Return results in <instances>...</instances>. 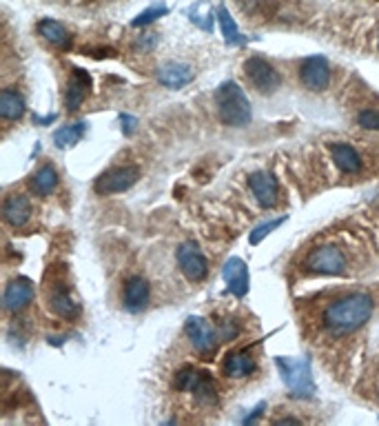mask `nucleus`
<instances>
[{"instance_id":"obj_8","label":"nucleus","mask_w":379,"mask_h":426,"mask_svg":"<svg viewBox=\"0 0 379 426\" xmlns=\"http://www.w3.org/2000/svg\"><path fill=\"white\" fill-rule=\"evenodd\" d=\"M176 260L180 271L187 275L191 282H202L209 273V262H206L202 249L195 245V242H182L176 251Z\"/></svg>"},{"instance_id":"obj_1","label":"nucleus","mask_w":379,"mask_h":426,"mask_svg":"<svg viewBox=\"0 0 379 426\" xmlns=\"http://www.w3.org/2000/svg\"><path fill=\"white\" fill-rule=\"evenodd\" d=\"M373 309H375V302L371 296L350 294L346 298H339L328 304L324 311V326L335 335L350 333L371 320Z\"/></svg>"},{"instance_id":"obj_31","label":"nucleus","mask_w":379,"mask_h":426,"mask_svg":"<svg viewBox=\"0 0 379 426\" xmlns=\"http://www.w3.org/2000/svg\"><path fill=\"white\" fill-rule=\"evenodd\" d=\"M138 127V120L133 116H122V131H125V136H131L133 131Z\"/></svg>"},{"instance_id":"obj_20","label":"nucleus","mask_w":379,"mask_h":426,"mask_svg":"<svg viewBox=\"0 0 379 426\" xmlns=\"http://www.w3.org/2000/svg\"><path fill=\"white\" fill-rule=\"evenodd\" d=\"M222 369L229 377H247L251 375L255 369H258V364H255L253 356L247 351H235V353H229L224 364H222Z\"/></svg>"},{"instance_id":"obj_9","label":"nucleus","mask_w":379,"mask_h":426,"mask_svg":"<svg viewBox=\"0 0 379 426\" xmlns=\"http://www.w3.org/2000/svg\"><path fill=\"white\" fill-rule=\"evenodd\" d=\"M140 178V169L138 167H116L111 172L102 174L95 182V193L100 196H111V193H122L131 189Z\"/></svg>"},{"instance_id":"obj_13","label":"nucleus","mask_w":379,"mask_h":426,"mask_svg":"<svg viewBox=\"0 0 379 426\" xmlns=\"http://www.w3.org/2000/svg\"><path fill=\"white\" fill-rule=\"evenodd\" d=\"M33 300V287L29 280L18 277V280H11L5 289V296H3V304L9 313H18L24 307H29V302Z\"/></svg>"},{"instance_id":"obj_23","label":"nucleus","mask_w":379,"mask_h":426,"mask_svg":"<svg viewBox=\"0 0 379 426\" xmlns=\"http://www.w3.org/2000/svg\"><path fill=\"white\" fill-rule=\"evenodd\" d=\"M24 114V98L14 91V89H5L0 93V118L3 120H18Z\"/></svg>"},{"instance_id":"obj_27","label":"nucleus","mask_w":379,"mask_h":426,"mask_svg":"<svg viewBox=\"0 0 379 426\" xmlns=\"http://www.w3.org/2000/svg\"><path fill=\"white\" fill-rule=\"evenodd\" d=\"M357 125L369 131H379V109H364L357 114Z\"/></svg>"},{"instance_id":"obj_17","label":"nucleus","mask_w":379,"mask_h":426,"mask_svg":"<svg viewBox=\"0 0 379 426\" xmlns=\"http://www.w3.org/2000/svg\"><path fill=\"white\" fill-rule=\"evenodd\" d=\"M49 309L63 320H76L80 315V304L65 287L52 289V294H49Z\"/></svg>"},{"instance_id":"obj_25","label":"nucleus","mask_w":379,"mask_h":426,"mask_svg":"<svg viewBox=\"0 0 379 426\" xmlns=\"http://www.w3.org/2000/svg\"><path fill=\"white\" fill-rule=\"evenodd\" d=\"M217 16H219V25H222V31H224L226 43H229V45H238V43H242L240 31H238V27H235V22L231 20L229 11H226L224 7H219V9H217Z\"/></svg>"},{"instance_id":"obj_32","label":"nucleus","mask_w":379,"mask_h":426,"mask_svg":"<svg viewBox=\"0 0 379 426\" xmlns=\"http://www.w3.org/2000/svg\"><path fill=\"white\" fill-rule=\"evenodd\" d=\"M264 411H266V404H264V402H262V404H258V406H255V411H253L251 416H249L247 420H244V422H247V424H253V422H258V420H260V416H262Z\"/></svg>"},{"instance_id":"obj_24","label":"nucleus","mask_w":379,"mask_h":426,"mask_svg":"<svg viewBox=\"0 0 379 426\" xmlns=\"http://www.w3.org/2000/svg\"><path fill=\"white\" fill-rule=\"evenodd\" d=\"M84 133H87V123L67 125V127H63V129L56 131L54 142H56V147H60V149L73 147V144H78V142L84 138Z\"/></svg>"},{"instance_id":"obj_7","label":"nucleus","mask_w":379,"mask_h":426,"mask_svg":"<svg viewBox=\"0 0 379 426\" xmlns=\"http://www.w3.org/2000/svg\"><path fill=\"white\" fill-rule=\"evenodd\" d=\"M307 269L313 273H322V275H341L346 271V255L335 245L317 247L309 253Z\"/></svg>"},{"instance_id":"obj_3","label":"nucleus","mask_w":379,"mask_h":426,"mask_svg":"<svg viewBox=\"0 0 379 426\" xmlns=\"http://www.w3.org/2000/svg\"><path fill=\"white\" fill-rule=\"evenodd\" d=\"M282 380L288 386L291 395H295L300 400H309L315 395V382L311 373L309 360H291V358H277L275 360Z\"/></svg>"},{"instance_id":"obj_12","label":"nucleus","mask_w":379,"mask_h":426,"mask_svg":"<svg viewBox=\"0 0 379 426\" xmlns=\"http://www.w3.org/2000/svg\"><path fill=\"white\" fill-rule=\"evenodd\" d=\"M149 300H151L149 282L140 275L129 277L125 289H122V307H125L129 313H140L149 307Z\"/></svg>"},{"instance_id":"obj_28","label":"nucleus","mask_w":379,"mask_h":426,"mask_svg":"<svg viewBox=\"0 0 379 426\" xmlns=\"http://www.w3.org/2000/svg\"><path fill=\"white\" fill-rule=\"evenodd\" d=\"M167 14V7L164 5H155L151 9H146L144 14H140L136 20H133V27H140V25H149V22H153L155 18H160Z\"/></svg>"},{"instance_id":"obj_16","label":"nucleus","mask_w":379,"mask_h":426,"mask_svg":"<svg viewBox=\"0 0 379 426\" xmlns=\"http://www.w3.org/2000/svg\"><path fill=\"white\" fill-rule=\"evenodd\" d=\"M195 78V71L187 63H164L157 69V80L167 89H180Z\"/></svg>"},{"instance_id":"obj_21","label":"nucleus","mask_w":379,"mask_h":426,"mask_svg":"<svg viewBox=\"0 0 379 426\" xmlns=\"http://www.w3.org/2000/svg\"><path fill=\"white\" fill-rule=\"evenodd\" d=\"M38 31H40V36H42V38H45L49 45L58 47V50H67V47L71 45V36H69V31H67L63 25H60L58 20H52V18L40 20Z\"/></svg>"},{"instance_id":"obj_26","label":"nucleus","mask_w":379,"mask_h":426,"mask_svg":"<svg viewBox=\"0 0 379 426\" xmlns=\"http://www.w3.org/2000/svg\"><path fill=\"white\" fill-rule=\"evenodd\" d=\"M284 220L286 218H275V220H268V222H264V225H258L253 229V234H251V238H249V242L251 245H260V242L271 234L273 229H277L279 225H284Z\"/></svg>"},{"instance_id":"obj_2","label":"nucleus","mask_w":379,"mask_h":426,"mask_svg":"<svg viewBox=\"0 0 379 426\" xmlns=\"http://www.w3.org/2000/svg\"><path fill=\"white\" fill-rule=\"evenodd\" d=\"M215 107H217V118L229 127H247L253 118L247 93L233 80H226L217 87Z\"/></svg>"},{"instance_id":"obj_14","label":"nucleus","mask_w":379,"mask_h":426,"mask_svg":"<svg viewBox=\"0 0 379 426\" xmlns=\"http://www.w3.org/2000/svg\"><path fill=\"white\" fill-rule=\"evenodd\" d=\"M222 275H224V282H226L229 291L233 296L244 298V296L249 294L251 280H249V269H247V264H244V260H240V258L226 260L224 269H222Z\"/></svg>"},{"instance_id":"obj_15","label":"nucleus","mask_w":379,"mask_h":426,"mask_svg":"<svg viewBox=\"0 0 379 426\" xmlns=\"http://www.w3.org/2000/svg\"><path fill=\"white\" fill-rule=\"evenodd\" d=\"M89 89H91V76L84 69L76 67L71 71L69 87H67V98H65V105H67L69 112H76V109H80V105L87 100Z\"/></svg>"},{"instance_id":"obj_5","label":"nucleus","mask_w":379,"mask_h":426,"mask_svg":"<svg viewBox=\"0 0 379 426\" xmlns=\"http://www.w3.org/2000/svg\"><path fill=\"white\" fill-rule=\"evenodd\" d=\"M244 76L251 82V87L255 91H260L264 96H271L279 89V74L271 63H266L260 56H251L247 63H244Z\"/></svg>"},{"instance_id":"obj_29","label":"nucleus","mask_w":379,"mask_h":426,"mask_svg":"<svg viewBox=\"0 0 379 426\" xmlns=\"http://www.w3.org/2000/svg\"><path fill=\"white\" fill-rule=\"evenodd\" d=\"M217 333H219V340H235L240 335V326L235 320H224L217 324Z\"/></svg>"},{"instance_id":"obj_10","label":"nucleus","mask_w":379,"mask_h":426,"mask_svg":"<svg viewBox=\"0 0 379 426\" xmlns=\"http://www.w3.org/2000/svg\"><path fill=\"white\" fill-rule=\"evenodd\" d=\"M300 80L309 91H324L331 82V67L324 56H309L300 65Z\"/></svg>"},{"instance_id":"obj_4","label":"nucleus","mask_w":379,"mask_h":426,"mask_svg":"<svg viewBox=\"0 0 379 426\" xmlns=\"http://www.w3.org/2000/svg\"><path fill=\"white\" fill-rule=\"evenodd\" d=\"M173 386L178 388V391L193 393L200 404L211 406V404H215V402H217V391H215L213 377L206 371H200V369H195V367L180 369L176 373V377H173Z\"/></svg>"},{"instance_id":"obj_11","label":"nucleus","mask_w":379,"mask_h":426,"mask_svg":"<svg viewBox=\"0 0 379 426\" xmlns=\"http://www.w3.org/2000/svg\"><path fill=\"white\" fill-rule=\"evenodd\" d=\"M249 187L253 198L258 200L260 206L264 209H271V206L277 204L279 200V187H277V180L273 174L268 172H255L249 176Z\"/></svg>"},{"instance_id":"obj_18","label":"nucleus","mask_w":379,"mask_h":426,"mask_svg":"<svg viewBox=\"0 0 379 426\" xmlns=\"http://www.w3.org/2000/svg\"><path fill=\"white\" fill-rule=\"evenodd\" d=\"M31 215V202L27 196L22 193H16V196H9L3 202V218L5 222L11 227H22L24 222L29 220Z\"/></svg>"},{"instance_id":"obj_19","label":"nucleus","mask_w":379,"mask_h":426,"mask_svg":"<svg viewBox=\"0 0 379 426\" xmlns=\"http://www.w3.org/2000/svg\"><path fill=\"white\" fill-rule=\"evenodd\" d=\"M333 162L341 174H357L362 169V155L346 142H333L331 144Z\"/></svg>"},{"instance_id":"obj_6","label":"nucleus","mask_w":379,"mask_h":426,"mask_svg":"<svg viewBox=\"0 0 379 426\" xmlns=\"http://www.w3.org/2000/svg\"><path fill=\"white\" fill-rule=\"evenodd\" d=\"M185 333L200 356L209 358L215 353L217 342H219V333H217V326H213L209 320L200 318V315H189L185 322Z\"/></svg>"},{"instance_id":"obj_30","label":"nucleus","mask_w":379,"mask_h":426,"mask_svg":"<svg viewBox=\"0 0 379 426\" xmlns=\"http://www.w3.org/2000/svg\"><path fill=\"white\" fill-rule=\"evenodd\" d=\"M155 45H157V33H144V36H140V38H138V43H136V50L151 52Z\"/></svg>"},{"instance_id":"obj_22","label":"nucleus","mask_w":379,"mask_h":426,"mask_svg":"<svg viewBox=\"0 0 379 426\" xmlns=\"http://www.w3.org/2000/svg\"><path fill=\"white\" fill-rule=\"evenodd\" d=\"M58 187V172L52 165H45L36 172L29 180V189L36 196H49Z\"/></svg>"}]
</instances>
